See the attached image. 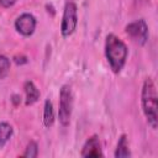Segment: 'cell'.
<instances>
[{
	"label": "cell",
	"mask_w": 158,
	"mask_h": 158,
	"mask_svg": "<svg viewBox=\"0 0 158 158\" xmlns=\"http://www.w3.org/2000/svg\"><path fill=\"white\" fill-rule=\"evenodd\" d=\"M38 154V146L35 141H30L27 147H26V151L23 152L22 157H26V158H36Z\"/></svg>",
	"instance_id": "13"
},
{
	"label": "cell",
	"mask_w": 158,
	"mask_h": 158,
	"mask_svg": "<svg viewBox=\"0 0 158 158\" xmlns=\"http://www.w3.org/2000/svg\"><path fill=\"white\" fill-rule=\"evenodd\" d=\"M19 99H21V96H19V95H14V96H12V101H14L15 105L19 104Z\"/></svg>",
	"instance_id": "16"
},
{
	"label": "cell",
	"mask_w": 158,
	"mask_h": 158,
	"mask_svg": "<svg viewBox=\"0 0 158 158\" xmlns=\"http://www.w3.org/2000/svg\"><path fill=\"white\" fill-rule=\"evenodd\" d=\"M73 110V94L69 85H63L59 91V109H58V117L62 126H68L72 117Z\"/></svg>",
	"instance_id": "3"
},
{
	"label": "cell",
	"mask_w": 158,
	"mask_h": 158,
	"mask_svg": "<svg viewBox=\"0 0 158 158\" xmlns=\"http://www.w3.org/2000/svg\"><path fill=\"white\" fill-rule=\"evenodd\" d=\"M15 2L16 0H0V6L4 9H7V7H11Z\"/></svg>",
	"instance_id": "15"
},
{
	"label": "cell",
	"mask_w": 158,
	"mask_h": 158,
	"mask_svg": "<svg viewBox=\"0 0 158 158\" xmlns=\"http://www.w3.org/2000/svg\"><path fill=\"white\" fill-rule=\"evenodd\" d=\"M127 36L131 38L132 42L143 46L148 40V26L144 20L139 19L131 23H128L125 28Z\"/></svg>",
	"instance_id": "5"
},
{
	"label": "cell",
	"mask_w": 158,
	"mask_h": 158,
	"mask_svg": "<svg viewBox=\"0 0 158 158\" xmlns=\"http://www.w3.org/2000/svg\"><path fill=\"white\" fill-rule=\"evenodd\" d=\"M78 25V12L77 5L73 1H68L63 10L62 23H60V33L63 37H69L73 35Z\"/></svg>",
	"instance_id": "4"
},
{
	"label": "cell",
	"mask_w": 158,
	"mask_h": 158,
	"mask_svg": "<svg viewBox=\"0 0 158 158\" xmlns=\"http://www.w3.org/2000/svg\"><path fill=\"white\" fill-rule=\"evenodd\" d=\"M36 23H37L36 17L32 14L25 12V14H21L16 19V21H15V28L22 36L28 37V36H31L35 32Z\"/></svg>",
	"instance_id": "6"
},
{
	"label": "cell",
	"mask_w": 158,
	"mask_h": 158,
	"mask_svg": "<svg viewBox=\"0 0 158 158\" xmlns=\"http://www.w3.org/2000/svg\"><path fill=\"white\" fill-rule=\"evenodd\" d=\"M14 60H15V63L17 64V65H21V64H25V63H27V57L26 56H15L14 57Z\"/></svg>",
	"instance_id": "14"
},
{
	"label": "cell",
	"mask_w": 158,
	"mask_h": 158,
	"mask_svg": "<svg viewBox=\"0 0 158 158\" xmlns=\"http://www.w3.org/2000/svg\"><path fill=\"white\" fill-rule=\"evenodd\" d=\"M141 102L148 125L153 130H156L158 125V94L156 85L151 78H147L143 83L142 93H141Z\"/></svg>",
	"instance_id": "2"
},
{
	"label": "cell",
	"mask_w": 158,
	"mask_h": 158,
	"mask_svg": "<svg viewBox=\"0 0 158 158\" xmlns=\"http://www.w3.org/2000/svg\"><path fill=\"white\" fill-rule=\"evenodd\" d=\"M12 136V126L7 122H0V148H2Z\"/></svg>",
	"instance_id": "11"
},
{
	"label": "cell",
	"mask_w": 158,
	"mask_h": 158,
	"mask_svg": "<svg viewBox=\"0 0 158 158\" xmlns=\"http://www.w3.org/2000/svg\"><path fill=\"white\" fill-rule=\"evenodd\" d=\"M127 47L116 35L109 33L105 40V56L114 73H120L127 59Z\"/></svg>",
	"instance_id": "1"
},
{
	"label": "cell",
	"mask_w": 158,
	"mask_h": 158,
	"mask_svg": "<svg viewBox=\"0 0 158 158\" xmlns=\"http://www.w3.org/2000/svg\"><path fill=\"white\" fill-rule=\"evenodd\" d=\"M9 72H10V59L6 56L0 54V79L6 78Z\"/></svg>",
	"instance_id": "12"
},
{
	"label": "cell",
	"mask_w": 158,
	"mask_h": 158,
	"mask_svg": "<svg viewBox=\"0 0 158 158\" xmlns=\"http://www.w3.org/2000/svg\"><path fill=\"white\" fill-rule=\"evenodd\" d=\"M23 89H25V94H26V101H25V104L27 106L33 105L40 99V90L37 89V86L31 80H27L23 84Z\"/></svg>",
	"instance_id": "8"
},
{
	"label": "cell",
	"mask_w": 158,
	"mask_h": 158,
	"mask_svg": "<svg viewBox=\"0 0 158 158\" xmlns=\"http://www.w3.org/2000/svg\"><path fill=\"white\" fill-rule=\"evenodd\" d=\"M54 123V111H53V105L51 102V100H46L44 101V106H43V125L49 128L52 127Z\"/></svg>",
	"instance_id": "9"
},
{
	"label": "cell",
	"mask_w": 158,
	"mask_h": 158,
	"mask_svg": "<svg viewBox=\"0 0 158 158\" xmlns=\"http://www.w3.org/2000/svg\"><path fill=\"white\" fill-rule=\"evenodd\" d=\"M130 156H131V152H130V148H128L127 137H126V135H122L118 138L117 147H116V151H115V157L116 158H125V157H130Z\"/></svg>",
	"instance_id": "10"
},
{
	"label": "cell",
	"mask_w": 158,
	"mask_h": 158,
	"mask_svg": "<svg viewBox=\"0 0 158 158\" xmlns=\"http://www.w3.org/2000/svg\"><path fill=\"white\" fill-rule=\"evenodd\" d=\"M81 157H102V152H101V144H100V139L96 135H93L91 137H89L86 139V142L84 143L83 148H81Z\"/></svg>",
	"instance_id": "7"
}]
</instances>
